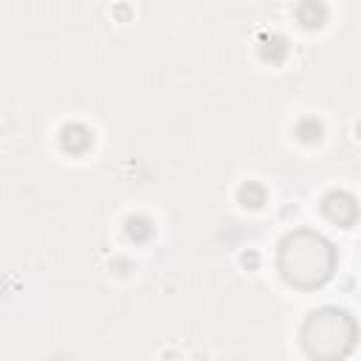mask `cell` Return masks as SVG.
I'll list each match as a JSON object with an SVG mask.
<instances>
[{"instance_id": "3", "label": "cell", "mask_w": 361, "mask_h": 361, "mask_svg": "<svg viewBox=\"0 0 361 361\" xmlns=\"http://www.w3.org/2000/svg\"><path fill=\"white\" fill-rule=\"evenodd\" d=\"M324 214L338 223V226H353L355 223V214H358V206H355V197L347 195V192H330L322 203Z\"/></svg>"}, {"instance_id": "4", "label": "cell", "mask_w": 361, "mask_h": 361, "mask_svg": "<svg viewBox=\"0 0 361 361\" xmlns=\"http://www.w3.org/2000/svg\"><path fill=\"white\" fill-rule=\"evenodd\" d=\"M59 141H62V147L68 149V152H85V149H90V144H93V135H90V130L85 127V124H65L62 127V135H59Z\"/></svg>"}, {"instance_id": "7", "label": "cell", "mask_w": 361, "mask_h": 361, "mask_svg": "<svg viewBox=\"0 0 361 361\" xmlns=\"http://www.w3.org/2000/svg\"><path fill=\"white\" fill-rule=\"evenodd\" d=\"M237 195H240V203H243V206H251V209H259V206L265 203V189H262L259 183H254V180L243 183Z\"/></svg>"}, {"instance_id": "1", "label": "cell", "mask_w": 361, "mask_h": 361, "mask_svg": "<svg viewBox=\"0 0 361 361\" xmlns=\"http://www.w3.org/2000/svg\"><path fill=\"white\" fill-rule=\"evenodd\" d=\"M276 268L288 285L310 290V288L324 285L333 276L336 251L319 231L296 228L282 237L279 254H276Z\"/></svg>"}, {"instance_id": "6", "label": "cell", "mask_w": 361, "mask_h": 361, "mask_svg": "<svg viewBox=\"0 0 361 361\" xmlns=\"http://www.w3.org/2000/svg\"><path fill=\"white\" fill-rule=\"evenodd\" d=\"M262 56L271 59V62H282L288 56V42L279 37V34H271L262 39Z\"/></svg>"}, {"instance_id": "8", "label": "cell", "mask_w": 361, "mask_h": 361, "mask_svg": "<svg viewBox=\"0 0 361 361\" xmlns=\"http://www.w3.org/2000/svg\"><path fill=\"white\" fill-rule=\"evenodd\" d=\"M127 234H130V240H135V243H141V240H147L149 234H152V223L147 220V217H130L127 220Z\"/></svg>"}, {"instance_id": "2", "label": "cell", "mask_w": 361, "mask_h": 361, "mask_svg": "<svg viewBox=\"0 0 361 361\" xmlns=\"http://www.w3.org/2000/svg\"><path fill=\"white\" fill-rule=\"evenodd\" d=\"M299 338L310 358H344L355 347L358 324L347 310L322 307L305 319Z\"/></svg>"}, {"instance_id": "5", "label": "cell", "mask_w": 361, "mask_h": 361, "mask_svg": "<svg viewBox=\"0 0 361 361\" xmlns=\"http://www.w3.org/2000/svg\"><path fill=\"white\" fill-rule=\"evenodd\" d=\"M327 17V8L322 0H302L296 6V20L305 25V28H319Z\"/></svg>"}]
</instances>
